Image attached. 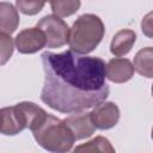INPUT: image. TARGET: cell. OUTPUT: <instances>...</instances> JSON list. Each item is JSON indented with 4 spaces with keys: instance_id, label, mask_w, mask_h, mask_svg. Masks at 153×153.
I'll list each match as a JSON object with an SVG mask.
<instances>
[{
    "instance_id": "13",
    "label": "cell",
    "mask_w": 153,
    "mask_h": 153,
    "mask_svg": "<svg viewBox=\"0 0 153 153\" xmlns=\"http://www.w3.org/2000/svg\"><path fill=\"white\" fill-rule=\"evenodd\" d=\"M152 57H153V49L152 47H146L140 49L135 57H134V69L146 78H152Z\"/></svg>"
},
{
    "instance_id": "4",
    "label": "cell",
    "mask_w": 153,
    "mask_h": 153,
    "mask_svg": "<svg viewBox=\"0 0 153 153\" xmlns=\"http://www.w3.org/2000/svg\"><path fill=\"white\" fill-rule=\"evenodd\" d=\"M37 27L41 29L45 36L47 48H61L67 44L69 27L67 23L60 17L55 14H48L37 23Z\"/></svg>"
},
{
    "instance_id": "8",
    "label": "cell",
    "mask_w": 153,
    "mask_h": 153,
    "mask_svg": "<svg viewBox=\"0 0 153 153\" xmlns=\"http://www.w3.org/2000/svg\"><path fill=\"white\" fill-rule=\"evenodd\" d=\"M63 122L74 135L75 141L90 137L96 131V127L91 120L90 112H72V115L65 118Z\"/></svg>"
},
{
    "instance_id": "7",
    "label": "cell",
    "mask_w": 153,
    "mask_h": 153,
    "mask_svg": "<svg viewBox=\"0 0 153 153\" xmlns=\"http://www.w3.org/2000/svg\"><path fill=\"white\" fill-rule=\"evenodd\" d=\"M134 66L128 59L115 57L105 65V78L115 84L129 81L134 76Z\"/></svg>"
},
{
    "instance_id": "2",
    "label": "cell",
    "mask_w": 153,
    "mask_h": 153,
    "mask_svg": "<svg viewBox=\"0 0 153 153\" xmlns=\"http://www.w3.org/2000/svg\"><path fill=\"white\" fill-rule=\"evenodd\" d=\"M104 33L105 27L102 19L96 14L86 13L73 23L67 43L74 53L86 55L98 47Z\"/></svg>"
},
{
    "instance_id": "17",
    "label": "cell",
    "mask_w": 153,
    "mask_h": 153,
    "mask_svg": "<svg viewBox=\"0 0 153 153\" xmlns=\"http://www.w3.org/2000/svg\"><path fill=\"white\" fill-rule=\"evenodd\" d=\"M45 1L47 0H16V6L22 13L26 16H35L43 10Z\"/></svg>"
},
{
    "instance_id": "5",
    "label": "cell",
    "mask_w": 153,
    "mask_h": 153,
    "mask_svg": "<svg viewBox=\"0 0 153 153\" xmlns=\"http://www.w3.org/2000/svg\"><path fill=\"white\" fill-rule=\"evenodd\" d=\"M90 116L96 129L108 130L114 128L118 123L121 111L116 103L103 100L93 106L92 111L90 112Z\"/></svg>"
},
{
    "instance_id": "14",
    "label": "cell",
    "mask_w": 153,
    "mask_h": 153,
    "mask_svg": "<svg viewBox=\"0 0 153 153\" xmlns=\"http://www.w3.org/2000/svg\"><path fill=\"white\" fill-rule=\"evenodd\" d=\"M74 152H100V153H114L115 148L112 147L111 142L104 136H96L94 139L87 141L74 148Z\"/></svg>"
},
{
    "instance_id": "3",
    "label": "cell",
    "mask_w": 153,
    "mask_h": 153,
    "mask_svg": "<svg viewBox=\"0 0 153 153\" xmlns=\"http://www.w3.org/2000/svg\"><path fill=\"white\" fill-rule=\"evenodd\" d=\"M32 134L37 143L49 152H69L75 142L74 135L63 120L50 114H48L44 121L32 130Z\"/></svg>"
},
{
    "instance_id": "12",
    "label": "cell",
    "mask_w": 153,
    "mask_h": 153,
    "mask_svg": "<svg viewBox=\"0 0 153 153\" xmlns=\"http://www.w3.org/2000/svg\"><path fill=\"white\" fill-rule=\"evenodd\" d=\"M18 10L10 2H0V32L13 33L19 25Z\"/></svg>"
},
{
    "instance_id": "15",
    "label": "cell",
    "mask_w": 153,
    "mask_h": 153,
    "mask_svg": "<svg viewBox=\"0 0 153 153\" xmlns=\"http://www.w3.org/2000/svg\"><path fill=\"white\" fill-rule=\"evenodd\" d=\"M51 11L60 18L69 17L76 13L80 8V0H49Z\"/></svg>"
},
{
    "instance_id": "1",
    "label": "cell",
    "mask_w": 153,
    "mask_h": 153,
    "mask_svg": "<svg viewBox=\"0 0 153 153\" xmlns=\"http://www.w3.org/2000/svg\"><path fill=\"white\" fill-rule=\"evenodd\" d=\"M41 61L44 71L41 99L49 108L72 114L93 108L108 98L110 88L103 59L69 49L60 54L44 51Z\"/></svg>"
},
{
    "instance_id": "9",
    "label": "cell",
    "mask_w": 153,
    "mask_h": 153,
    "mask_svg": "<svg viewBox=\"0 0 153 153\" xmlns=\"http://www.w3.org/2000/svg\"><path fill=\"white\" fill-rule=\"evenodd\" d=\"M26 129L19 110L14 106L0 109V134L16 135Z\"/></svg>"
},
{
    "instance_id": "16",
    "label": "cell",
    "mask_w": 153,
    "mask_h": 153,
    "mask_svg": "<svg viewBox=\"0 0 153 153\" xmlns=\"http://www.w3.org/2000/svg\"><path fill=\"white\" fill-rule=\"evenodd\" d=\"M14 50V41L11 35L0 32V66L8 62Z\"/></svg>"
},
{
    "instance_id": "10",
    "label": "cell",
    "mask_w": 153,
    "mask_h": 153,
    "mask_svg": "<svg viewBox=\"0 0 153 153\" xmlns=\"http://www.w3.org/2000/svg\"><path fill=\"white\" fill-rule=\"evenodd\" d=\"M16 108L19 110L22 115L25 127L31 131L36 129L48 115V112L44 109H42L41 106H38L32 102H20L16 104Z\"/></svg>"
},
{
    "instance_id": "6",
    "label": "cell",
    "mask_w": 153,
    "mask_h": 153,
    "mask_svg": "<svg viewBox=\"0 0 153 153\" xmlns=\"http://www.w3.org/2000/svg\"><path fill=\"white\" fill-rule=\"evenodd\" d=\"M45 36L37 26L22 30L14 38V45L20 54L37 53L45 47Z\"/></svg>"
},
{
    "instance_id": "18",
    "label": "cell",
    "mask_w": 153,
    "mask_h": 153,
    "mask_svg": "<svg viewBox=\"0 0 153 153\" xmlns=\"http://www.w3.org/2000/svg\"><path fill=\"white\" fill-rule=\"evenodd\" d=\"M47 1H49V0H47Z\"/></svg>"
},
{
    "instance_id": "11",
    "label": "cell",
    "mask_w": 153,
    "mask_h": 153,
    "mask_svg": "<svg viewBox=\"0 0 153 153\" xmlns=\"http://www.w3.org/2000/svg\"><path fill=\"white\" fill-rule=\"evenodd\" d=\"M136 41V33L130 29H122L117 31L111 41L110 51L116 57L127 55Z\"/></svg>"
}]
</instances>
